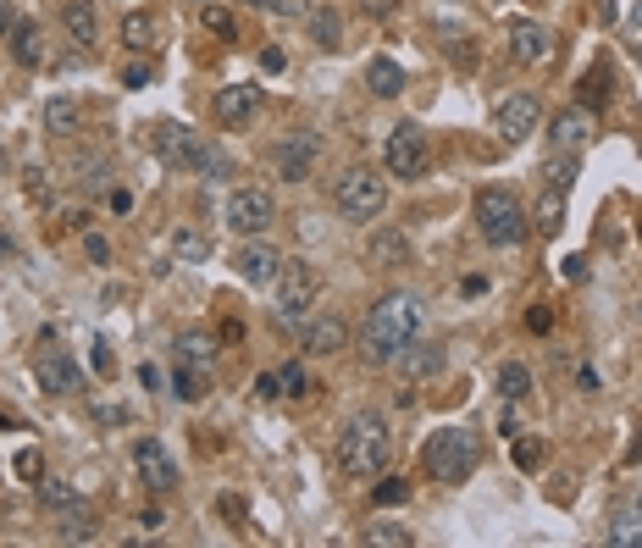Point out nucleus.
Here are the masks:
<instances>
[{"mask_svg": "<svg viewBox=\"0 0 642 548\" xmlns=\"http://www.w3.org/2000/svg\"><path fill=\"white\" fill-rule=\"evenodd\" d=\"M421 333V299L393 288V294L377 299V310L366 316V333H360V360L366 366H393L399 349Z\"/></svg>", "mask_w": 642, "mask_h": 548, "instance_id": "nucleus-1", "label": "nucleus"}, {"mask_svg": "<svg viewBox=\"0 0 642 548\" xmlns=\"http://www.w3.org/2000/svg\"><path fill=\"white\" fill-rule=\"evenodd\" d=\"M393 460V432L377 410H355V416L338 427V465L349 477H377Z\"/></svg>", "mask_w": 642, "mask_h": 548, "instance_id": "nucleus-2", "label": "nucleus"}, {"mask_svg": "<svg viewBox=\"0 0 642 548\" xmlns=\"http://www.w3.org/2000/svg\"><path fill=\"white\" fill-rule=\"evenodd\" d=\"M476 460H482V449H476V438L465 427H438L427 438V449H421V465H427L432 482H465L476 471Z\"/></svg>", "mask_w": 642, "mask_h": 548, "instance_id": "nucleus-3", "label": "nucleus"}, {"mask_svg": "<svg viewBox=\"0 0 642 548\" xmlns=\"http://www.w3.org/2000/svg\"><path fill=\"white\" fill-rule=\"evenodd\" d=\"M476 227H482V239L499 244V250H515V244L532 233V222H526L521 200H515L510 189H482L476 194Z\"/></svg>", "mask_w": 642, "mask_h": 548, "instance_id": "nucleus-4", "label": "nucleus"}, {"mask_svg": "<svg viewBox=\"0 0 642 548\" xmlns=\"http://www.w3.org/2000/svg\"><path fill=\"white\" fill-rule=\"evenodd\" d=\"M333 200H338V216H344V222L366 227L388 211V178H382L377 167H349L344 178H338Z\"/></svg>", "mask_w": 642, "mask_h": 548, "instance_id": "nucleus-5", "label": "nucleus"}, {"mask_svg": "<svg viewBox=\"0 0 642 548\" xmlns=\"http://www.w3.org/2000/svg\"><path fill=\"white\" fill-rule=\"evenodd\" d=\"M316 272H310L305 261H283V272H277V299H272V322L277 327H305V316L316 310Z\"/></svg>", "mask_w": 642, "mask_h": 548, "instance_id": "nucleus-6", "label": "nucleus"}, {"mask_svg": "<svg viewBox=\"0 0 642 548\" xmlns=\"http://www.w3.org/2000/svg\"><path fill=\"white\" fill-rule=\"evenodd\" d=\"M382 161H388L393 178H405V183L427 178V167H432V139H427V128H421V122H399V128L388 133V150H382Z\"/></svg>", "mask_w": 642, "mask_h": 548, "instance_id": "nucleus-7", "label": "nucleus"}, {"mask_svg": "<svg viewBox=\"0 0 642 548\" xmlns=\"http://www.w3.org/2000/svg\"><path fill=\"white\" fill-rule=\"evenodd\" d=\"M222 222L233 227L238 239H261L266 227L277 222V205H272V194H266V189H233V194H227V205H222Z\"/></svg>", "mask_w": 642, "mask_h": 548, "instance_id": "nucleus-8", "label": "nucleus"}, {"mask_svg": "<svg viewBox=\"0 0 642 548\" xmlns=\"http://www.w3.org/2000/svg\"><path fill=\"white\" fill-rule=\"evenodd\" d=\"M316 161H321V133H310V128L283 133L277 150H272V167H277V178H283V183H305L310 172H316Z\"/></svg>", "mask_w": 642, "mask_h": 548, "instance_id": "nucleus-9", "label": "nucleus"}, {"mask_svg": "<svg viewBox=\"0 0 642 548\" xmlns=\"http://www.w3.org/2000/svg\"><path fill=\"white\" fill-rule=\"evenodd\" d=\"M133 465H139V477L150 493H172L178 488V460L167 454V443L161 438H139L133 443Z\"/></svg>", "mask_w": 642, "mask_h": 548, "instance_id": "nucleus-10", "label": "nucleus"}, {"mask_svg": "<svg viewBox=\"0 0 642 548\" xmlns=\"http://www.w3.org/2000/svg\"><path fill=\"white\" fill-rule=\"evenodd\" d=\"M537 122H543V106H537L532 95H504V100H499V111H493V128L504 133V144L532 139Z\"/></svg>", "mask_w": 642, "mask_h": 548, "instance_id": "nucleus-11", "label": "nucleus"}, {"mask_svg": "<svg viewBox=\"0 0 642 548\" xmlns=\"http://www.w3.org/2000/svg\"><path fill=\"white\" fill-rule=\"evenodd\" d=\"M211 111H216V128H250V122L261 117V89L255 84H227Z\"/></svg>", "mask_w": 642, "mask_h": 548, "instance_id": "nucleus-12", "label": "nucleus"}, {"mask_svg": "<svg viewBox=\"0 0 642 548\" xmlns=\"http://www.w3.org/2000/svg\"><path fill=\"white\" fill-rule=\"evenodd\" d=\"M233 272L244 277V283L266 288V283H277V272H283V255H277L272 244L250 239V244H238V250H233Z\"/></svg>", "mask_w": 642, "mask_h": 548, "instance_id": "nucleus-13", "label": "nucleus"}, {"mask_svg": "<svg viewBox=\"0 0 642 548\" xmlns=\"http://www.w3.org/2000/svg\"><path fill=\"white\" fill-rule=\"evenodd\" d=\"M510 56L521 61V67H548V61H554V34H548L543 23H515L510 28Z\"/></svg>", "mask_w": 642, "mask_h": 548, "instance_id": "nucleus-14", "label": "nucleus"}, {"mask_svg": "<svg viewBox=\"0 0 642 548\" xmlns=\"http://www.w3.org/2000/svg\"><path fill=\"white\" fill-rule=\"evenodd\" d=\"M61 28L78 50H95L100 45V12L95 0H61Z\"/></svg>", "mask_w": 642, "mask_h": 548, "instance_id": "nucleus-15", "label": "nucleus"}, {"mask_svg": "<svg viewBox=\"0 0 642 548\" xmlns=\"http://www.w3.org/2000/svg\"><path fill=\"white\" fill-rule=\"evenodd\" d=\"M34 377H39V388H45V394H78V388H84V371L72 366L67 355H39L34 360Z\"/></svg>", "mask_w": 642, "mask_h": 548, "instance_id": "nucleus-16", "label": "nucleus"}, {"mask_svg": "<svg viewBox=\"0 0 642 548\" xmlns=\"http://www.w3.org/2000/svg\"><path fill=\"white\" fill-rule=\"evenodd\" d=\"M344 344H349V327L338 322V316H316V322H305V333H299L305 355H338Z\"/></svg>", "mask_w": 642, "mask_h": 548, "instance_id": "nucleus-17", "label": "nucleus"}, {"mask_svg": "<svg viewBox=\"0 0 642 548\" xmlns=\"http://www.w3.org/2000/svg\"><path fill=\"white\" fill-rule=\"evenodd\" d=\"M150 144H155V155L167 161V167H189V155H194V133L189 128H178V122H155V133H150Z\"/></svg>", "mask_w": 642, "mask_h": 548, "instance_id": "nucleus-18", "label": "nucleus"}, {"mask_svg": "<svg viewBox=\"0 0 642 548\" xmlns=\"http://www.w3.org/2000/svg\"><path fill=\"white\" fill-rule=\"evenodd\" d=\"M393 371H399L405 382L432 377V371H443V344H416V338H410V344L399 349V360H393Z\"/></svg>", "mask_w": 642, "mask_h": 548, "instance_id": "nucleus-19", "label": "nucleus"}, {"mask_svg": "<svg viewBox=\"0 0 642 548\" xmlns=\"http://www.w3.org/2000/svg\"><path fill=\"white\" fill-rule=\"evenodd\" d=\"M6 45H12V61H17V67H39V61H45V34H39L34 17H17L12 34H6Z\"/></svg>", "mask_w": 642, "mask_h": 548, "instance_id": "nucleus-20", "label": "nucleus"}, {"mask_svg": "<svg viewBox=\"0 0 642 548\" xmlns=\"http://www.w3.org/2000/svg\"><path fill=\"white\" fill-rule=\"evenodd\" d=\"M587 133H593V111L571 106V111H559V117H554L548 144H554V150H576V144H587Z\"/></svg>", "mask_w": 642, "mask_h": 548, "instance_id": "nucleus-21", "label": "nucleus"}, {"mask_svg": "<svg viewBox=\"0 0 642 548\" xmlns=\"http://www.w3.org/2000/svg\"><path fill=\"white\" fill-rule=\"evenodd\" d=\"M604 543H615V548H642V504H615V510H609Z\"/></svg>", "mask_w": 642, "mask_h": 548, "instance_id": "nucleus-22", "label": "nucleus"}, {"mask_svg": "<svg viewBox=\"0 0 642 548\" xmlns=\"http://www.w3.org/2000/svg\"><path fill=\"white\" fill-rule=\"evenodd\" d=\"M183 172H200L205 183H227V178H233V155H227L222 144H205V139H200Z\"/></svg>", "mask_w": 642, "mask_h": 548, "instance_id": "nucleus-23", "label": "nucleus"}, {"mask_svg": "<svg viewBox=\"0 0 642 548\" xmlns=\"http://www.w3.org/2000/svg\"><path fill=\"white\" fill-rule=\"evenodd\" d=\"M410 84V78H405V67H399V61H393V56H377V61H366V89H371V95H377V100H393V95H399V89H405Z\"/></svg>", "mask_w": 642, "mask_h": 548, "instance_id": "nucleus-24", "label": "nucleus"}, {"mask_svg": "<svg viewBox=\"0 0 642 548\" xmlns=\"http://www.w3.org/2000/svg\"><path fill=\"white\" fill-rule=\"evenodd\" d=\"M45 128L50 133H78V128H84V100H78V95H56L45 106Z\"/></svg>", "mask_w": 642, "mask_h": 548, "instance_id": "nucleus-25", "label": "nucleus"}, {"mask_svg": "<svg viewBox=\"0 0 642 548\" xmlns=\"http://www.w3.org/2000/svg\"><path fill=\"white\" fill-rule=\"evenodd\" d=\"M122 45L128 50H155L161 45V23H155L150 12H128L122 17Z\"/></svg>", "mask_w": 642, "mask_h": 548, "instance_id": "nucleus-26", "label": "nucleus"}, {"mask_svg": "<svg viewBox=\"0 0 642 548\" xmlns=\"http://www.w3.org/2000/svg\"><path fill=\"white\" fill-rule=\"evenodd\" d=\"M310 39H316V50H344V17L333 6L310 12Z\"/></svg>", "mask_w": 642, "mask_h": 548, "instance_id": "nucleus-27", "label": "nucleus"}, {"mask_svg": "<svg viewBox=\"0 0 642 548\" xmlns=\"http://www.w3.org/2000/svg\"><path fill=\"white\" fill-rule=\"evenodd\" d=\"M172 394H178L183 405H194V399L211 394V377H205V366H189V360H183V366L172 371Z\"/></svg>", "mask_w": 642, "mask_h": 548, "instance_id": "nucleus-28", "label": "nucleus"}, {"mask_svg": "<svg viewBox=\"0 0 642 548\" xmlns=\"http://www.w3.org/2000/svg\"><path fill=\"white\" fill-rule=\"evenodd\" d=\"M526 394H532V371H526L521 360H504V366H499V399L521 405Z\"/></svg>", "mask_w": 642, "mask_h": 548, "instance_id": "nucleus-29", "label": "nucleus"}, {"mask_svg": "<svg viewBox=\"0 0 642 548\" xmlns=\"http://www.w3.org/2000/svg\"><path fill=\"white\" fill-rule=\"evenodd\" d=\"M576 100H582V111H604L609 106V67H593L576 84Z\"/></svg>", "mask_w": 642, "mask_h": 548, "instance_id": "nucleus-30", "label": "nucleus"}, {"mask_svg": "<svg viewBox=\"0 0 642 548\" xmlns=\"http://www.w3.org/2000/svg\"><path fill=\"white\" fill-rule=\"evenodd\" d=\"M371 261L377 266H405L410 261V239L405 233H377V239H371Z\"/></svg>", "mask_w": 642, "mask_h": 548, "instance_id": "nucleus-31", "label": "nucleus"}, {"mask_svg": "<svg viewBox=\"0 0 642 548\" xmlns=\"http://www.w3.org/2000/svg\"><path fill=\"white\" fill-rule=\"evenodd\" d=\"M172 255H178V261H211V239H205V233H194V227H178V233H172Z\"/></svg>", "mask_w": 642, "mask_h": 548, "instance_id": "nucleus-32", "label": "nucleus"}, {"mask_svg": "<svg viewBox=\"0 0 642 548\" xmlns=\"http://www.w3.org/2000/svg\"><path fill=\"white\" fill-rule=\"evenodd\" d=\"M178 360H189V366H211V360H216V338L211 333H183L178 338Z\"/></svg>", "mask_w": 642, "mask_h": 548, "instance_id": "nucleus-33", "label": "nucleus"}, {"mask_svg": "<svg viewBox=\"0 0 642 548\" xmlns=\"http://www.w3.org/2000/svg\"><path fill=\"white\" fill-rule=\"evenodd\" d=\"M565 194L571 189H543V200H537V227H543V233H559V222H565Z\"/></svg>", "mask_w": 642, "mask_h": 548, "instance_id": "nucleus-34", "label": "nucleus"}, {"mask_svg": "<svg viewBox=\"0 0 642 548\" xmlns=\"http://www.w3.org/2000/svg\"><path fill=\"white\" fill-rule=\"evenodd\" d=\"M277 394L283 399H305L310 394V377H305L299 360H283V366H277Z\"/></svg>", "mask_w": 642, "mask_h": 548, "instance_id": "nucleus-35", "label": "nucleus"}, {"mask_svg": "<svg viewBox=\"0 0 642 548\" xmlns=\"http://www.w3.org/2000/svg\"><path fill=\"white\" fill-rule=\"evenodd\" d=\"M366 543H371V548H410V543H416V537H410V526L377 521V526H366Z\"/></svg>", "mask_w": 642, "mask_h": 548, "instance_id": "nucleus-36", "label": "nucleus"}, {"mask_svg": "<svg viewBox=\"0 0 642 548\" xmlns=\"http://www.w3.org/2000/svg\"><path fill=\"white\" fill-rule=\"evenodd\" d=\"M405 499H410L405 477H382L377 488H371V504H377V510H393V504H405Z\"/></svg>", "mask_w": 642, "mask_h": 548, "instance_id": "nucleus-37", "label": "nucleus"}, {"mask_svg": "<svg viewBox=\"0 0 642 548\" xmlns=\"http://www.w3.org/2000/svg\"><path fill=\"white\" fill-rule=\"evenodd\" d=\"M39 504H45V510H72L78 493H72L67 482H45V477H39Z\"/></svg>", "mask_w": 642, "mask_h": 548, "instance_id": "nucleus-38", "label": "nucleus"}, {"mask_svg": "<svg viewBox=\"0 0 642 548\" xmlns=\"http://www.w3.org/2000/svg\"><path fill=\"white\" fill-rule=\"evenodd\" d=\"M56 532L67 537V543H89V537H95V521H89V515L78 510V504H72V515H67V521H61V526H56Z\"/></svg>", "mask_w": 642, "mask_h": 548, "instance_id": "nucleus-39", "label": "nucleus"}, {"mask_svg": "<svg viewBox=\"0 0 642 548\" xmlns=\"http://www.w3.org/2000/svg\"><path fill=\"white\" fill-rule=\"evenodd\" d=\"M17 477H23V482H39V477H45V454H39V449H23V454H17Z\"/></svg>", "mask_w": 642, "mask_h": 548, "instance_id": "nucleus-40", "label": "nucleus"}, {"mask_svg": "<svg viewBox=\"0 0 642 548\" xmlns=\"http://www.w3.org/2000/svg\"><path fill=\"white\" fill-rule=\"evenodd\" d=\"M515 465H521V471H537V465H543V443L521 438V443H515Z\"/></svg>", "mask_w": 642, "mask_h": 548, "instance_id": "nucleus-41", "label": "nucleus"}, {"mask_svg": "<svg viewBox=\"0 0 642 548\" xmlns=\"http://www.w3.org/2000/svg\"><path fill=\"white\" fill-rule=\"evenodd\" d=\"M200 23L211 28V34H233V12H227V6H205Z\"/></svg>", "mask_w": 642, "mask_h": 548, "instance_id": "nucleus-42", "label": "nucleus"}, {"mask_svg": "<svg viewBox=\"0 0 642 548\" xmlns=\"http://www.w3.org/2000/svg\"><path fill=\"white\" fill-rule=\"evenodd\" d=\"M261 12H277V17H305L310 12V0H255Z\"/></svg>", "mask_w": 642, "mask_h": 548, "instance_id": "nucleus-43", "label": "nucleus"}, {"mask_svg": "<svg viewBox=\"0 0 642 548\" xmlns=\"http://www.w3.org/2000/svg\"><path fill=\"white\" fill-rule=\"evenodd\" d=\"M626 45L642 50V0H631V17H626Z\"/></svg>", "mask_w": 642, "mask_h": 548, "instance_id": "nucleus-44", "label": "nucleus"}, {"mask_svg": "<svg viewBox=\"0 0 642 548\" xmlns=\"http://www.w3.org/2000/svg\"><path fill=\"white\" fill-rule=\"evenodd\" d=\"M84 250H89V261H95V266H106V261H111V244L100 239V233H84Z\"/></svg>", "mask_w": 642, "mask_h": 548, "instance_id": "nucleus-45", "label": "nucleus"}, {"mask_svg": "<svg viewBox=\"0 0 642 548\" xmlns=\"http://www.w3.org/2000/svg\"><path fill=\"white\" fill-rule=\"evenodd\" d=\"M526 327H532V333H548V327H554V310H548V305H532V310H526Z\"/></svg>", "mask_w": 642, "mask_h": 548, "instance_id": "nucleus-46", "label": "nucleus"}, {"mask_svg": "<svg viewBox=\"0 0 642 548\" xmlns=\"http://www.w3.org/2000/svg\"><path fill=\"white\" fill-rule=\"evenodd\" d=\"M283 67H288V56H283L277 45H266V50H261V72H283Z\"/></svg>", "mask_w": 642, "mask_h": 548, "instance_id": "nucleus-47", "label": "nucleus"}, {"mask_svg": "<svg viewBox=\"0 0 642 548\" xmlns=\"http://www.w3.org/2000/svg\"><path fill=\"white\" fill-rule=\"evenodd\" d=\"M360 6H366V17H393L399 12V0H360Z\"/></svg>", "mask_w": 642, "mask_h": 548, "instance_id": "nucleus-48", "label": "nucleus"}, {"mask_svg": "<svg viewBox=\"0 0 642 548\" xmlns=\"http://www.w3.org/2000/svg\"><path fill=\"white\" fill-rule=\"evenodd\" d=\"M72 227H89V211H67V216L56 222V233H72Z\"/></svg>", "mask_w": 642, "mask_h": 548, "instance_id": "nucleus-49", "label": "nucleus"}, {"mask_svg": "<svg viewBox=\"0 0 642 548\" xmlns=\"http://www.w3.org/2000/svg\"><path fill=\"white\" fill-rule=\"evenodd\" d=\"M122 84H128V89H144V84H150V67H128V72H122Z\"/></svg>", "mask_w": 642, "mask_h": 548, "instance_id": "nucleus-50", "label": "nucleus"}, {"mask_svg": "<svg viewBox=\"0 0 642 548\" xmlns=\"http://www.w3.org/2000/svg\"><path fill=\"white\" fill-rule=\"evenodd\" d=\"M216 510H222V515H227V521H238V515H244V504H238V499H233V493H222V499H216Z\"/></svg>", "mask_w": 642, "mask_h": 548, "instance_id": "nucleus-51", "label": "nucleus"}, {"mask_svg": "<svg viewBox=\"0 0 642 548\" xmlns=\"http://www.w3.org/2000/svg\"><path fill=\"white\" fill-rule=\"evenodd\" d=\"M576 388H582V394H593V388H598V371L582 366V371H576Z\"/></svg>", "mask_w": 642, "mask_h": 548, "instance_id": "nucleus-52", "label": "nucleus"}, {"mask_svg": "<svg viewBox=\"0 0 642 548\" xmlns=\"http://www.w3.org/2000/svg\"><path fill=\"white\" fill-rule=\"evenodd\" d=\"M139 526H144V532H161V526H167V515H161V510H144Z\"/></svg>", "mask_w": 642, "mask_h": 548, "instance_id": "nucleus-53", "label": "nucleus"}, {"mask_svg": "<svg viewBox=\"0 0 642 548\" xmlns=\"http://www.w3.org/2000/svg\"><path fill=\"white\" fill-rule=\"evenodd\" d=\"M255 394H261V399H277V371H266V377L255 382Z\"/></svg>", "mask_w": 642, "mask_h": 548, "instance_id": "nucleus-54", "label": "nucleus"}, {"mask_svg": "<svg viewBox=\"0 0 642 548\" xmlns=\"http://www.w3.org/2000/svg\"><path fill=\"white\" fill-rule=\"evenodd\" d=\"M238 338H244V322H238V316H233V322H222V344H238Z\"/></svg>", "mask_w": 642, "mask_h": 548, "instance_id": "nucleus-55", "label": "nucleus"}, {"mask_svg": "<svg viewBox=\"0 0 642 548\" xmlns=\"http://www.w3.org/2000/svg\"><path fill=\"white\" fill-rule=\"evenodd\" d=\"M12 23H17V17H12V12H6V6H0V39L12 34Z\"/></svg>", "mask_w": 642, "mask_h": 548, "instance_id": "nucleus-56", "label": "nucleus"}, {"mask_svg": "<svg viewBox=\"0 0 642 548\" xmlns=\"http://www.w3.org/2000/svg\"><path fill=\"white\" fill-rule=\"evenodd\" d=\"M0 172H6V150H0Z\"/></svg>", "mask_w": 642, "mask_h": 548, "instance_id": "nucleus-57", "label": "nucleus"}, {"mask_svg": "<svg viewBox=\"0 0 642 548\" xmlns=\"http://www.w3.org/2000/svg\"><path fill=\"white\" fill-rule=\"evenodd\" d=\"M637 61H642V50H637Z\"/></svg>", "mask_w": 642, "mask_h": 548, "instance_id": "nucleus-58", "label": "nucleus"}]
</instances>
